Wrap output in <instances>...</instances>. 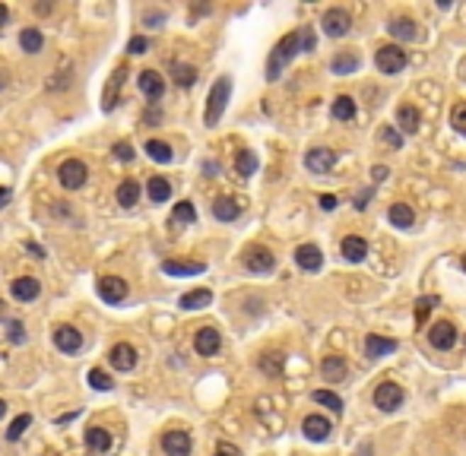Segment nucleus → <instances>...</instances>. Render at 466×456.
I'll list each match as a JSON object with an SVG mask.
<instances>
[{
	"mask_svg": "<svg viewBox=\"0 0 466 456\" xmlns=\"http://www.w3.org/2000/svg\"><path fill=\"white\" fill-rule=\"evenodd\" d=\"M295 54H301V38H299V32H289V35H282L279 42L273 45V51H270V60H267V79L270 83L282 77L286 64L295 57Z\"/></svg>",
	"mask_w": 466,
	"mask_h": 456,
	"instance_id": "f257e3e1",
	"label": "nucleus"
},
{
	"mask_svg": "<svg viewBox=\"0 0 466 456\" xmlns=\"http://www.w3.org/2000/svg\"><path fill=\"white\" fill-rule=\"evenodd\" d=\"M228 99H232V79H228V77H219V79L213 83V89H209V95H206V111H204L206 127H216V124L222 121Z\"/></svg>",
	"mask_w": 466,
	"mask_h": 456,
	"instance_id": "f03ea898",
	"label": "nucleus"
},
{
	"mask_svg": "<svg viewBox=\"0 0 466 456\" xmlns=\"http://www.w3.org/2000/svg\"><path fill=\"white\" fill-rule=\"evenodd\" d=\"M406 51H403L400 45H384V48H377V54H375V64H377V70L381 73H387V77H394V73H400L403 67H406Z\"/></svg>",
	"mask_w": 466,
	"mask_h": 456,
	"instance_id": "7ed1b4c3",
	"label": "nucleus"
},
{
	"mask_svg": "<svg viewBox=\"0 0 466 456\" xmlns=\"http://www.w3.org/2000/svg\"><path fill=\"white\" fill-rule=\"evenodd\" d=\"M321 29H323V35H330V38H343V35H349V29H353V16H349L343 6H333V10L323 13Z\"/></svg>",
	"mask_w": 466,
	"mask_h": 456,
	"instance_id": "20e7f679",
	"label": "nucleus"
},
{
	"mask_svg": "<svg viewBox=\"0 0 466 456\" xmlns=\"http://www.w3.org/2000/svg\"><path fill=\"white\" fill-rule=\"evenodd\" d=\"M86 178H89V172H86V165L79 159H67V162H60V168H57V181H60V187H67V190H79L86 184Z\"/></svg>",
	"mask_w": 466,
	"mask_h": 456,
	"instance_id": "39448f33",
	"label": "nucleus"
},
{
	"mask_svg": "<svg viewBox=\"0 0 466 456\" xmlns=\"http://www.w3.org/2000/svg\"><path fill=\"white\" fill-rule=\"evenodd\" d=\"M375 406L381 412H396L403 406V387L394 384V380H384V384H377L375 390Z\"/></svg>",
	"mask_w": 466,
	"mask_h": 456,
	"instance_id": "423d86ee",
	"label": "nucleus"
},
{
	"mask_svg": "<svg viewBox=\"0 0 466 456\" xmlns=\"http://www.w3.org/2000/svg\"><path fill=\"white\" fill-rule=\"evenodd\" d=\"M333 165H336V152H333V149L317 146V149H308V152H305V168L311 174H327V172H333Z\"/></svg>",
	"mask_w": 466,
	"mask_h": 456,
	"instance_id": "0eeeda50",
	"label": "nucleus"
},
{
	"mask_svg": "<svg viewBox=\"0 0 466 456\" xmlns=\"http://www.w3.org/2000/svg\"><path fill=\"white\" fill-rule=\"evenodd\" d=\"M241 263H245V269H251V273H270V269L276 267V257L270 254L267 248L254 244V248H248L245 254H241Z\"/></svg>",
	"mask_w": 466,
	"mask_h": 456,
	"instance_id": "6e6552de",
	"label": "nucleus"
},
{
	"mask_svg": "<svg viewBox=\"0 0 466 456\" xmlns=\"http://www.w3.org/2000/svg\"><path fill=\"white\" fill-rule=\"evenodd\" d=\"M162 450H165V456H191L194 440H191V434H187V431L174 428V431L162 434Z\"/></svg>",
	"mask_w": 466,
	"mask_h": 456,
	"instance_id": "1a4fd4ad",
	"label": "nucleus"
},
{
	"mask_svg": "<svg viewBox=\"0 0 466 456\" xmlns=\"http://www.w3.org/2000/svg\"><path fill=\"white\" fill-rule=\"evenodd\" d=\"M54 345H57L64 355H77V352L83 349V336H79L77 326L60 323V326H54Z\"/></svg>",
	"mask_w": 466,
	"mask_h": 456,
	"instance_id": "9d476101",
	"label": "nucleus"
},
{
	"mask_svg": "<svg viewBox=\"0 0 466 456\" xmlns=\"http://www.w3.org/2000/svg\"><path fill=\"white\" fill-rule=\"evenodd\" d=\"M96 289H99V295L105 298V304H121L127 298V282L121 276H102Z\"/></svg>",
	"mask_w": 466,
	"mask_h": 456,
	"instance_id": "9b49d317",
	"label": "nucleus"
},
{
	"mask_svg": "<svg viewBox=\"0 0 466 456\" xmlns=\"http://www.w3.org/2000/svg\"><path fill=\"white\" fill-rule=\"evenodd\" d=\"M219 345H222V336H219V330H213V326H200L197 336H194V349H197V355H204V358H213L216 352H219Z\"/></svg>",
	"mask_w": 466,
	"mask_h": 456,
	"instance_id": "f8f14e48",
	"label": "nucleus"
},
{
	"mask_svg": "<svg viewBox=\"0 0 466 456\" xmlns=\"http://www.w3.org/2000/svg\"><path fill=\"white\" fill-rule=\"evenodd\" d=\"M428 343L435 345V349H441V352L454 349V343H457V326L450 323V320H441V323H435V326L428 330Z\"/></svg>",
	"mask_w": 466,
	"mask_h": 456,
	"instance_id": "ddd939ff",
	"label": "nucleus"
},
{
	"mask_svg": "<svg viewBox=\"0 0 466 456\" xmlns=\"http://www.w3.org/2000/svg\"><path fill=\"white\" fill-rule=\"evenodd\" d=\"M108 362H111L114 371H133L137 367V349L131 343H118L111 349V355H108Z\"/></svg>",
	"mask_w": 466,
	"mask_h": 456,
	"instance_id": "4468645a",
	"label": "nucleus"
},
{
	"mask_svg": "<svg viewBox=\"0 0 466 456\" xmlns=\"http://www.w3.org/2000/svg\"><path fill=\"white\" fill-rule=\"evenodd\" d=\"M301 431H305V438L308 440H314V444H321V440H327L330 438V421L323 418V415H308L305 421H301Z\"/></svg>",
	"mask_w": 466,
	"mask_h": 456,
	"instance_id": "2eb2a0df",
	"label": "nucleus"
},
{
	"mask_svg": "<svg viewBox=\"0 0 466 456\" xmlns=\"http://www.w3.org/2000/svg\"><path fill=\"white\" fill-rule=\"evenodd\" d=\"M295 263H299L301 269H308V273H317V269L323 267V254L317 244H301L299 250H295Z\"/></svg>",
	"mask_w": 466,
	"mask_h": 456,
	"instance_id": "dca6fc26",
	"label": "nucleus"
},
{
	"mask_svg": "<svg viewBox=\"0 0 466 456\" xmlns=\"http://www.w3.org/2000/svg\"><path fill=\"white\" fill-rule=\"evenodd\" d=\"M137 83H140V92L152 101H159L162 92H165V79H162V73H155V70H143L137 77Z\"/></svg>",
	"mask_w": 466,
	"mask_h": 456,
	"instance_id": "f3484780",
	"label": "nucleus"
},
{
	"mask_svg": "<svg viewBox=\"0 0 466 456\" xmlns=\"http://www.w3.org/2000/svg\"><path fill=\"white\" fill-rule=\"evenodd\" d=\"M396 352V339H387V336H377V333H368L365 336V355L368 358H384Z\"/></svg>",
	"mask_w": 466,
	"mask_h": 456,
	"instance_id": "a211bd4d",
	"label": "nucleus"
},
{
	"mask_svg": "<svg viewBox=\"0 0 466 456\" xmlns=\"http://www.w3.org/2000/svg\"><path fill=\"white\" fill-rule=\"evenodd\" d=\"M13 298L16 301H35L38 298V291H42V285H38V279H32V276H19V279H13Z\"/></svg>",
	"mask_w": 466,
	"mask_h": 456,
	"instance_id": "6ab92c4d",
	"label": "nucleus"
},
{
	"mask_svg": "<svg viewBox=\"0 0 466 456\" xmlns=\"http://www.w3.org/2000/svg\"><path fill=\"white\" fill-rule=\"evenodd\" d=\"M340 250H343V260L362 263L365 254H368V241H365V238H359V235H349V238H343Z\"/></svg>",
	"mask_w": 466,
	"mask_h": 456,
	"instance_id": "aec40b11",
	"label": "nucleus"
},
{
	"mask_svg": "<svg viewBox=\"0 0 466 456\" xmlns=\"http://www.w3.org/2000/svg\"><path fill=\"white\" fill-rule=\"evenodd\" d=\"M362 67V57L355 51H340L333 60H330V70L336 73V77H346V73H355Z\"/></svg>",
	"mask_w": 466,
	"mask_h": 456,
	"instance_id": "412c9836",
	"label": "nucleus"
},
{
	"mask_svg": "<svg viewBox=\"0 0 466 456\" xmlns=\"http://www.w3.org/2000/svg\"><path fill=\"white\" fill-rule=\"evenodd\" d=\"M387 32L396 38V42H413V38H418V29H416V23H413L409 16H396V19H390Z\"/></svg>",
	"mask_w": 466,
	"mask_h": 456,
	"instance_id": "4be33fe9",
	"label": "nucleus"
},
{
	"mask_svg": "<svg viewBox=\"0 0 466 456\" xmlns=\"http://www.w3.org/2000/svg\"><path fill=\"white\" fill-rule=\"evenodd\" d=\"M124 77H127V70L124 67H118L114 77H111V83L105 86V92H102V108L105 111H114V105H118V92H121V86H124Z\"/></svg>",
	"mask_w": 466,
	"mask_h": 456,
	"instance_id": "5701e85b",
	"label": "nucleus"
},
{
	"mask_svg": "<svg viewBox=\"0 0 466 456\" xmlns=\"http://www.w3.org/2000/svg\"><path fill=\"white\" fill-rule=\"evenodd\" d=\"M206 269V263H187V260H165L162 273L165 276H200Z\"/></svg>",
	"mask_w": 466,
	"mask_h": 456,
	"instance_id": "b1692460",
	"label": "nucleus"
},
{
	"mask_svg": "<svg viewBox=\"0 0 466 456\" xmlns=\"http://www.w3.org/2000/svg\"><path fill=\"white\" fill-rule=\"evenodd\" d=\"M86 447H89L92 453H108L111 450V434L105 431V428H86Z\"/></svg>",
	"mask_w": 466,
	"mask_h": 456,
	"instance_id": "393cba45",
	"label": "nucleus"
},
{
	"mask_svg": "<svg viewBox=\"0 0 466 456\" xmlns=\"http://www.w3.org/2000/svg\"><path fill=\"white\" fill-rule=\"evenodd\" d=\"M213 216L219 222H235L241 216V203L238 200H228V196H219V200L213 203Z\"/></svg>",
	"mask_w": 466,
	"mask_h": 456,
	"instance_id": "a878e982",
	"label": "nucleus"
},
{
	"mask_svg": "<svg viewBox=\"0 0 466 456\" xmlns=\"http://www.w3.org/2000/svg\"><path fill=\"white\" fill-rule=\"evenodd\" d=\"M321 374H323L327 380H346V374H349L346 358H343V355H330V358H323V362H321Z\"/></svg>",
	"mask_w": 466,
	"mask_h": 456,
	"instance_id": "bb28decb",
	"label": "nucleus"
},
{
	"mask_svg": "<svg viewBox=\"0 0 466 456\" xmlns=\"http://www.w3.org/2000/svg\"><path fill=\"white\" fill-rule=\"evenodd\" d=\"M330 114H333V121H353L355 118V99L353 95H336L333 105H330Z\"/></svg>",
	"mask_w": 466,
	"mask_h": 456,
	"instance_id": "cd10ccee",
	"label": "nucleus"
},
{
	"mask_svg": "<svg viewBox=\"0 0 466 456\" xmlns=\"http://www.w3.org/2000/svg\"><path fill=\"white\" fill-rule=\"evenodd\" d=\"M209 301H213V291L209 289H194V291L181 295V308L184 311H200V308H206Z\"/></svg>",
	"mask_w": 466,
	"mask_h": 456,
	"instance_id": "c85d7f7f",
	"label": "nucleus"
},
{
	"mask_svg": "<svg viewBox=\"0 0 466 456\" xmlns=\"http://www.w3.org/2000/svg\"><path fill=\"white\" fill-rule=\"evenodd\" d=\"M396 124L403 127V133L413 137V133H418V127H422V118H418V111L413 105H403L400 111H396Z\"/></svg>",
	"mask_w": 466,
	"mask_h": 456,
	"instance_id": "c756f323",
	"label": "nucleus"
},
{
	"mask_svg": "<svg viewBox=\"0 0 466 456\" xmlns=\"http://www.w3.org/2000/svg\"><path fill=\"white\" fill-rule=\"evenodd\" d=\"M387 219L394 222L396 228H413V222H416V213L406 206V203H394L390 206V213H387Z\"/></svg>",
	"mask_w": 466,
	"mask_h": 456,
	"instance_id": "7c9ffc66",
	"label": "nucleus"
},
{
	"mask_svg": "<svg viewBox=\"0 0 466 456\" xmlns=\"http://www.w3.org/2000/svg\"><path fill=\"white\" fill-rule=\"evenodd\" d=\"M146 194H150L152 203H165L168 196H172V184H168V178H150V184H146Z\"/></svg>",
	"mask_w": 466,
	"mask_h": 456,
	"instance_id": "2f4dec72",
	"label": "nucleus"
},
{
	"mask_svg": "<svg viewBox=\"0 0 466 456\" xmlns=\"http://www.w3.org/2000/svg\"><path fill=\"white\" fill-rule=\"evenodd\" d=\"M282 365H286V355H282V352H263L260 355V371L270 374V377H279Z\"/></svg>",
	"mask_w": 466,
	"mask_h": 456,
	"instance_id": "473e14b6",
	"label": "nucleus"
},
{
	"mask_svg": "<svg viewBox=\"0 0 466 456\" xmlns=\"http://www.w3.org/2000/svg\"><path fill=\"white\" fill-rule=\"evenodd\" d=\"M235 172H238L241 178H251V174L257 172V152H251V149H241L238 159H235Z\"/></svg>",
	"mask_w": 466,
	"mask_h": 456,
	"instance_id": "72a5a7b5",
	"label": "nucleus"
},
{
	"mask_svg": "<svg viewBox=\"0 0 466 456\" xmlns=\"http://www.w3.org/2000/svg\"><path fill=\"white\" fill-rule=\"evenodd\" d=\"M114 196H118L121 206H133V203L140 200V184L131 181V178L121 181V184H118V194H114Z\"/></svg>",
	"mask_w": 466,
	"mask_h": 456,
	"instance_id": "f704fd0d",
	"label": "nucleus"
},
{
	"mask_svg": "<svg viewBox=\"0 0 466 456\" xmlns=\"http://www.w3.org/2000/svg\"><path fill=\"white\" fill-rule=\"evenodd\" d=\"M146 152H150V159L159 162V165H168V162L174 159L172 146H168V143H162V140H150V143H146Z\"/></svg>",
	"mask_w": 466,
	"mask_h": 456,
	"instance_id": "c9c22d12",
	"label": "nucleus"
},
{
	"mask_svg": "<svg viewBox=\"0 0 466 456\" xmlns=\"http://www.w3.org/2000/svg\"><path fill=\"white\" fill-rule=\"evenodd\" d=\"M19 45H23V51L38 54V51H42V45H45V38H42V32H38V29H23V35H19Z\"/></svg>",
	"mask_w": 466,
	"mask_h": 456,
	"instance_id": "e433bc0d",
	"label": "nucleus"
},
{
	"mask_svg": "<svg viewBox=\"0 0 466 456\" xmlns=\"http://www.w3.org/2000/svg\"><path fill=\"white\" fill-rule=\"evenodd\" d=\"M172 73H174V83L178 86H194L197 83V70L191 64H172Z\"/></svg>",
	"mask_w": 466,
	"mask_h": 456,
	"instance_id": "4c0bfd02",
	"label": "nucleus"
},
{
	"mask_svg": "<svg viewBox=\"0 0 466 456\" xmlns=\"http://www.w3.org/2000/svg\"><path fill=\"white\" fill-rule=\"evenodd\" d=\"M311 399L321 403V406H327L330 412H343V399L336 396V393H330V390H314V393H311Z\"/></svg>",
	"mask_w": 466,
	"mask_h": 456,
	"instance_id": "58836bf2",
	"label": "nucleus"
},
{
	"mask_svg": "<svg viewBox=\"0 0 466 456\" xmlns=\"http://www.w3.org/2000/svg\"><path fill=\"white\" fill-rule=\"evenodd\" d=\"M172 219H174V222H187V226H191V222H197V209H194V203L181 200L178 206L172 209Z\"/></svg>",
	"mask_w": 466,
	"mask_h": 456,
	"instance_id": "ea45409f",
	"label": "nucleus"
},
{
	"mask_svg": "<svg viewBox=\"0 0 466 456\" xmlns=\"http://www.w3.org/2000/svg\"><path fill=\"white\" fill-rule=\"evenodd\" d=\"M32 425V415L26 412V415H19V418H13V425L6 428V440H19L26 434V428Z\"/></svg>",
	"mask_w": 466,
	"mask_h": 456,
	"instance_id": "a19ab883",
	"label": "nucleus"
},
{
	"mask_svg": "<svg viewBox=\"0 0 466 456\" xmlns=\"http://www.w3.org/2000/svg\"><path fill=\"white\" fill-rule=\"evenodd\" d=\"M89 387H92V390H111L114 380H111V374L102 371V367H92V371H89Z\"/></svg>",
	"mask_w": 466,
	"mask_h": 456,
	"instance_id": "79ce46f5",
	"label": "nucleus"
},
{
	"mask_svg": "<svg viewBox=\"0 0 466 456\" xmlns=\"http://www.w3.org/2000/svg\"><path fill=\"white\" fill-rule=\"evenodd\" d=\"M450 124H454L457 133H463L466 137V101H457L454 111H450Z\"/></svg>",
	"mask_w": 466,
	"mask_h": 456,
	"instance_id": "37998d69",
	"label": "nucleus"
},
{
	"mask_svg": "<svg viewBox=\"0 0 466 456\" xmlns=\"http://www.w3.org/2000/svg\"><path fill=\"white\" fill-rule=\"evenodd\" d=\"M435 304H438L435 298H418V301H416V323L418 326L428 320V314H431V308H435Z\"/></svg>",
	"mask_w": 466,
	"mask_h": 456,
	"instance_id": "c03bdc74",
	"label": "nucleus"
},
{
	"mask_svg": "<svg viewBox=\"0 0 466 456\" xmlns=\"http://www.w3.org/2000/svg\"><path fill=\"white\" fill-rule=\"evenodd\" d=\"M381 140L387 143V146H394V149H400V146H403V133L396 130V127H390V124H384V127H381Z\"/></svg>",
	"mask_w": 466,
	"mask_h": 456,
	"instance_id": "a18cd8bd",
	"label": "nucleus"
},
{
	"mask_svg": "<svg viewBox=\"0 0 466 456\" xmlns=\"http://www.w3.org/2000/svg\"><path fill=\"white\" fill-rule=\"evenodd\" d=\"M299 38H301V54H308V51H314V29L311 26H301L299 29Z\"/></svg>",
	"mask_w": 466,
	"mask_h": 456,
	"instance_id": "49530a36",
	"label": "nucleus"
},
{
	"mask_svg": "<svg viewBox=\"0 0 466 456\" xmlns=\"http://www.w3.org/2000/svg\"><path fill=\"white\" fill-rule=\"evenodd\" d=\"M127 51H131V54H146V51H150V38H143V35L131 38V42H127Z\"/></svg>",
	"mask_w": 466,
	"mask_h": 456,
	"instance_id": "de8ad7c7",
	"label": "nucleus"
},
{
	"mask_svg": "<svg viewBox=\"0 0 466 456\" xmlns=\"http://www.w3.org/2000/svg\"><path fill=\"white\" fill-rule=\"evenodd\" d=\"M114 155H118L121 162H131L133 159V146L131 143H114Z\"/></svg>",
	"mask_w": 466,
	"mask_h": 456,
	"instance_id": "09e8293b",
	"label": "nucleus"
},
{
	"mask_svg": "<svg viewBox=\"0 0 466 456\" xmlns=\"http://www.w3.org/2000/svg\"><path fill=\"white\" fill-rule=\"evenodd\" d=\"M23 339H26V333H23V323H19V320H13V323H10V343H23Z\"/></svg>",
	"mask_w": 466,
	"mask_h": 456,
	"instance_id": "8fccbe9b",
	"label": "nucleus"
},
{
	"mask_svg": "<svg viewBox=\"0 0 466 456\" xmlns=\"http://www.w3.org/2000/svg\"><path fill=\"white\" fill-rule=\"evenodd\" d=\"M317 203H321V209H323V213H333V209H336V196H333V194H323Z\"/></svg>",
	"mask_w": 466,
	"mask_h": 456,
	"instance_id": "3c124183",
	"label": "nucleus"
},
{
	"mask_svg": "<svg viewBox=\"0 0 466 456\" xmlns=\"http://www.w3.org/2000/svg\"><path fill=\"white\" fill-rule=\"evenodd\" d=\"M143 23H146V26H155V23H165V13H146V16H143Z\"/></svg>",
	"mask_w": 466,
	"mask_h": 456,
	"instance_id": "603ef678",
	"label": "nucleus"
},
{
	"mask_svg": "<svg viewBox=\"0 0 466 456\" xmlns=\"http://www.w3.org/2000/svg\"><path fill=\"white\" fill-rule=\"evenodd\" d=\"M10 196H13V190H10V187H0V209H4L6 203H10Z\"/></svg>",
	"mask_w": 466,
	"mask_h": 456,
	"instance_id": "864d4df0",
	"label": "nucleus"
},
{
	"mask_svg": "<svg viewBox=\"0 0 466 456\" xmlns=\"http://www.w3.org/2000/svg\"><path fill=\"white\" fill-rule=\"evenodd\" d=\"M26 250H29L32 257H45V248H42V244H26Z\"/></svg>",
	"mask_w": 466,
	"mask_h": 456,
	"instance_id": "5fc2aeb1",
	"label": "nucleus"
},
{
	"mask_svg": "<svg viewBox=\"0 0 466 456\" xmlns=\"http://www.w3.org/2000/svg\"><path fill=\"white\" fill-rule=\"evenodd\" d=\"M371 174H375V181H384V178H387V168H384V165H377Z\"/></svg>",
	"mask_w": 466,
	"mask_h": 456,
	"instance_id": "6e6d98bb",
	"label": "nucleus"
},
{
	"mask_svg": "<svg viewBox=\"0 0 466 456\" xmlns=\"http://www.w3.org/2000/svg\"><path fill=\"white\" fill-rule=\"evenodd\" d=\"M6 19H10V10H6V6H4V4H0V26H4V23H6Z\"/></svg>",
	"mask_w": 466,
	"mask_h": 456,
	"instance_id": "4d7b16f0",
	"label": "nucleus"
},
{
	"mask_svg": "<svg viewBox=\"0 0 466 456\" xmlns=\"http://www.w3.org/2000/svg\"><path fill=\"white\" fill-rule=\"evenodd\" d=\"M457 73H460V79H466V57L460 60V67H457Z\"/></svg>",
	"mask_w": 466,
	"mask_h": 456,
	"instance_id": "13d9d810",
	"label": "nucleus"
},
{
	"mask_svg": "<svg viewBox=\"0 0 466 456\" xmlns=\"http://www.w3.org/2000/svg\"><path fill=\"white\" fill-rule=\"evenodd\" d=\"M4 412H6V403H4V399H0V418H4Z\"/></svg>",
	"mask_w": 466,
	"mask_h": 456,
	"instance_id": "bf43d9fd",
	"label": "nucleus"
},
{
	"mask_svg": "<svg viewBox=\"0 0 466 456\" xmlns=\"http://www.w3.org/2000/svg\"><path fill=\"white\" fill-rule=\"evenodd\" d=\"M460 267H463V273H466V257H463V260H460Z\"/></svg>",
	"mask_w": 466,
	"mask_h": 456,
	"instance_id": "052dcab7",
	"label": "nucleus"
},
{
	"mask_svg": "<svg viewBox=\"0 0 466 456\" xmlns=\"http://www.w3.org/2000/svg\"><path fill=\"white\" fill-rule=\"evenodd\" d=\"M4 86H6V79H4V77H0V89H4Z\"/></svg>",
	"mask_w": 466,
	"mask_h": 456,
	"instance_id": "680f3d73",
	"label": "nucleus"
},
{
	"mask_svg": "<svg viewBox=\"0 0 466 456\" xmlns=\"http://www.w3.org/2000/svg\"><path fill=\"white\" fill-rule=\"evenodd\" d=\"M4 311H6V308H4V301H0V317H4Z\"/></svg>",
	"mask_w": 466,
	"mask_h": 456,
	"instance_id": "e2e57ef3",
	"label": "nucleus"
}]
</instances>
